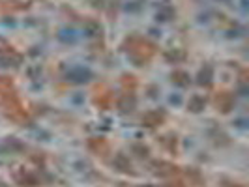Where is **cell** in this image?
Instances as JSON below:
<instances>
[{
    "label": "cell",
    "mask_w": 249,
    "mask_h": 187,
    "mask_svg": "<svg viewBox=\"0 0 249 187\" xmlns=\"http://www.w3.org/2000/svg\"><path fill=\"white\" fill-rule=\"evenodd\" d=\"M125 51L129 52V56H133L139 62H146V60H150L156 54L158 47L152 41L144 39V37L133 36L125 41Z\"/></svg>",
    "instance_id": "obj_1"
},
{
    "label": "cell",
    "mask_w": 249,
    "mask_h": 187,
    "mask_svg": "<svg viewBox=\"0 0 249 187\" xmlns=\"http://www.w3.org/2000/svg\"><path fill=\"white\" fill-rule=\"evenodd\" d=\"M215 105H217V109H221L223 112L231 111V107H232V96H229L227 92H221L217 96V100H215Z\"/></svg>",
    "instance_id": "obj_2"
},
{
    "label": "cell",
    "mask_w": 249,
    "mask_h": 187,
    "mask_svg": "<svg viewBox=\"0 0 249 187\" xmlns=\"http://www.w3.org/2000/svg\"><path fill=\"white\" fill-rule=\"evenodd\" d=\"M163 120H165V114H163V112H148V114L142 118V122L146 125H158V124H161Z\"/></svg>",
    "instance_id": "obj_3"
}]
</instances>
